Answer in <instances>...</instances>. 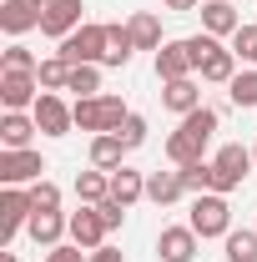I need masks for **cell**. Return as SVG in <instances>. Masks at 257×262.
Segmentation results:
<instances>
[{"instance_id":"cell-1","label":"cell","mask_w":257,"mask_h":262,"mask_svg":"<svg viewBox=\"0 0 257 262\" xmlns=\"http://www.w3.org/2000/svg\"><path fill=\"white\" fill-rule=\"evenodd\" d=\"M212 131H217V111L212 106H197L182 116V126L166 136V157L177 166H192V162H207V141H212Z\"/></svg>"},{"instance_id":"cell-2","label":"cell","mask_w":257,"mask_h":262,"mask_svg":"<svg viewBox=\"0 0 257 262\" xmlns=\"http://www.w3.org/2000/svg\"><path fill=\"white\" fill-rule=\"evenodd\" d=\"M187 46H192V61H197V71H202V81L232 86V76H237V56H232V46H222L217 35H207V31L187 35Z\"/></svg>"},{"instance_id":"cell-3","label":"cell","mask_w":257,"mask_h":262,"mask_svg":"<svg viewBox=\"0 0 257 262\" xmlns=\"http://www.w3.org/2000/svg\"><path fill=\"white\" fill-rule=\"evenodd\" d=\"M126 116H131V111L121 106V96H81V101H76V126L91 131V136H101V131H121Z\"/></svg>"},{"instance_id":"cell-4","label":"cell","mask_w":257,"mask_h":262,"mask_svg":"<svg viewBox=\"0 0 257 262\" xmlns=\"http://www.w3.org/2000/svg\"><path fill=\"white\" fill-rule=\"evenodd\" d=\"M187 227H192L202 242H207V237H227V232H232V207H227V196L222 192H202L192 202V222H187Z\"/></svg>"},{"instance_id":"cell-5","label":"cell","mask_w":257,"mask_h":262,"mask_svg":"<svg viewBox=\"0 0 257 262\" xmlns=\"http://www.w3.org/2000/svg\"><path fill=\"white\" fill-rule=\"evenodd\" d=\"M56 56H66L71 66H101V61H106V26H101V20H86L76 35L61 40Z\"/></svg>"},{"instance_id":"cell-6","label":"cell","mask_w":257,"mask_h":262,"mask_svg":"<svg viewBox=\"0 0 257 262\" xmlns=\"http://www.w3.org/2000/svg\"><path fill=\"white\" fill-rule=\"evenodd\" d=\"M252 166H257V157L247 151V146H237V141H232V146H222V151L212 157V192L227 196L232 187H242V177H247Z\"/></svg>"},{"instance_id":"cell-7","label":"cell","mask_w":257,"mask_h":262,"mask_svg":"<svg viewBox=\"0 0 257 262\" xmlns=\"http://www.w3.org/2000/svg\"><path fill=\"white\" fill-rule=\"evenodd\" d=\"M35 126H40V136H66V131L76 126V106H66L56 91H40V101L31 106Z\"/></svg>"},{"instance_id":"cell-8","label":"cell","mask_w":257,"mask_h":262,"mask_svg":"<svg viewBox=\"0 0 257 262\" xmlns=\"http://www.w3.org/2000/svg\"><path fill=\"white\" fill-rule=\"evenodd\" d=\"M0 101L5 111H26L40 101V76L35 71H0Z\"/></svg>"},{"instance_id":"cell-9","label":"cell","mask_w":257,"mask_h":262,"mask_svg":"<svg viewBox=\"0 0 257 262\" xmlns=\"http://www.w3.org/2000/svg\"><path fill=\"white\" fill-rule=\"evenodd\" d=\"M81 0H51L46 10H40V35H51V40H66V35H76L86 20H81Z\"/></svg>"},{"instance_id":"cell-10","label":"cell","mask_w":257,"mask_h":262,"mask_svg":"<svg viewBox=\"0 0 257 262\" xmlns=\"http://www.w3.org/2000/svg\"><path fill=\"white\" fill-rule=\"evenodd\" d=\"M31 212H35V202L31 192H20V187H5L0 192V242H10L15 232L31 222Z\"/></svg>"},{"instance_id":"cell-11","label":"cell","mask_w":257,"mask_h":262,"mask_svg":"<svg viewBox=\"0 0 257 262\" xmlns=\"http://www.w3.org/2000/svg\"><path fill=\"white\" fill-rule=\"evenodd\" d=\"M40 171H46V162H40V151H0V182L5 187H20V182H40Z\"/></svg>"},{"instance_id":"cell-12","label":"cell","mask_w":257,"mask_h":262,"mask_svg":"<svg viewBox=\"0 0 257 262\" xmlns=\"http://www.w3.org/2000/svg\"><path fill=\"white\" fill-rule=\"evenodd\" d=\"M106 222H101L96 207H81V212H71V242L76 247H86V252H96V247H106Z\"/></svg>"},{"instance_id":"cell-13","label":"cell","mask_w":257,"mask_h":262,"mask_svg":"<svg viewBox=\"0 0 257 262\" xmlns=\"http://www.w3.org/2000/svg\"><path fill=\"white\" fill-rule=\"evenodd\" d=\"M197 61H192V46L187 40H166L157 51V76L161 81H182V76H192Z\"/></svg>"},{"instance_id":"cell-14","label":"cell","mask_w":257,"mask_h":262,"mask_svg":"<svg viewBox=\"0 0 257 262\" xmlns=\"http://www.w3.org/2000/svg\"><path fill=\"white\" fill-rule=\"evenodd\" d=\"M157 257H161V262H192V257H197V232H192V227H161Z\"/></svg>"},{"instance_id":"cell-15","label":"cell","mask_w":257,"mask_h":262,"mask_svg":"<svg viewBox=\"0 0 257 262\" xmlns=\"http://www.w3.org/2000/svg\"><path fill=\"white\" fill-rule=\"evenodd\" d=\"M35 116H26V111H5V121H0V151H26L35 136Z\"/></svg>"},{"instance_id":"cell-16","label":"cell","mask_w":257,"mask_h":262,"mask_svg":"<svg viewBox=\"0 0 257 262\" xmlns=\"http://www.w3.org/2000/svg\"><path fill=\"white\" fill-rule=\"evenodd\" d=\"M202 31L217 35V40H222V35H237L242 31V15L232 10V0H207V5H202Z\"/></svg>"},{"instance_id":"cell-17","label":"cell","mask_w":257,"mask_h":262,"mask_svg":"<svg viewBox=\"0 0 257 262\" xmlns=\"http://www.w3.org/2000/svg\"><path fill=\"white\" fill-rule=\"evenodd\" d=\"M26 232H31V242H40V247H61V237L71 232V217H61V212H31Z\"/></svg>"},{"instance_id":"cell-18","label":"cell","mask_w":257,"mask_h":262,"mask_svg":"<svg viewBox=\"0 0 257 262\" xmlns=\"http://www.w3.org/2000/svg\"><path fill=\"white\" fill-rule=\"evenodd\" d=\"M0 26H5V35H26L40 26V5L35 0H5L0 5Z\"/></svg>"},{"instance_id":"cell-19","label":"cell","mask_w":257,"mask_h":262,"mask_svg":"<svg viewBox=\"0 0 257 262\" xmlns=\"http://www.w3.org/2000/svg\"><path fill=\"white\" fill-rule=\"evenodd\" d=\"M161 106H166V111H177V116L197 111V106H202L197 81H192V76H182V81H161Z\"/></svg>"},{"instance_id":"cell-20","label":"cell","mask_w":257,"mask_h":262,"mask_svg":"<svg viewBox=\"0 0 257 262\" xmlns=\"http://www.w3.org/2000/svg\"><path fill=\"white\" fill-rule=\"evenodd\" d=\"M121 157H126V146H121L116 131L91 136V166H101V171H121Z\"/></svg>"},{"instance_id":"cell-21","label":"cell","mask_w":257,"mask_h":262,"mask_svg":"<svg viewBox=\"0 0 257 262\" xmlns=\"http://www.w3.org/2000/svg\"><path fill=\"white\" fill-rule=\"evenodd\" d=\"M126 31H131V40H136V51H161V46H166V40H161V20L152 10H136L126 20Z\"/></svg>"},{"instance_id":"cell-22","label":"cell","mask_w":257,"mask_h":262,"mask_svg":"<svg viewBox=\"0 0 257 262\" xmlns=\"http://www.w3.org/2000/svg\"><path fill=\"white\" fill-rule=\"evenodd\" d=\"M76 196H81V207H96V202H106V196H111V171H101V166L81 171V177H76Z\"/></svg>"},{"instance_id":"cell-23","label":"cell","mask_w":257,"mask_h":262,"mask_svg":"<svg viewBox=\"0 0 257 262\" xmlns=\"http://www.w3.org/2000/svg\"><path fill=\"white\" fill-rule=\"evenodd\" d=\"M182 192H187L182 171H152V177H146V196H152L157 207H172V202H177Z\"/></svg>"},{"instance_id":"cell-24","label":"cell","mask_w":257,"mask_h":262,"mask_svg":"<svg viewBox=\"0 0 257 262\" xmlns=\"http://www.w3.org/2000/svg\"><path fill=\"white\" fill-rule=\"evenodd\" d=\"M111 196H116L121 207H131V202H141V196H146V177H141V171H131V166H121V171H111Z\"/></svg>"},{"instance_id":"cell-25","label":"cell","mask_w":257,"mask_h":262,"mask_svg":"<svg viewBox=\"0 0 257 262\" xmlns=\"http://www.w3.org/2000/svg\"><path fill=\"white\" fill-rule=\"evenodd\" d=\"M131 51H136V40H131L126 26H106V61L101 66H126Z\"/></svg>"},{"instance_id":"cell-26","label":"cell","mask_w":257,"mask_h":262,"mask_svg":"<svg viewBox=\"0 0 257 262\" xmlns=\"http://www.w3.org/2000/svg\"><path fill=\"white\" fill-rule=\"evenodd\" d=\"M40 91H66V81H71V61L66 56H51V61H40Z\"/></svg>"},{"instance_id":"cell-27","label":"cell","mask_w":257,"mask_h":262,"mask_svg":"<svg viewBox=\"0 0 257 262\" xmlns=\"http://www.w3.org/2000/svg\"><path fill=\"white\" fill-rule=\"evenodd\" d=\"M227 96H232V106H242V111H252V106H257V71H242V76H232V86H227Z\"/></svg>"},{"instance_id":"cell-28","label":"cell","mask_w":257,"mask_h":262,"mask_svg":"<svg viewBox=\"0 0 257 262\" xmlns=\"http://www.w3.org/2000/svg\"><path fill=\"white\" fill-rule=\"evenodd\" d=\"M227 262H257V232H227Z\"/></svg>"},{"instance_id":"cell-29","label":"cell","mask_w":257,"mask_h":262,"mask_svg":"<svg viewBox=\"0 0 257 262\" xmlns=\"http://www.w3.org/2000/svg\"><path fill=\"white\" fill-rule=\"evenodd\" d=\"M66 91H81V96H101V71L96 66H71V81Z\"/></svg>"},{"instance_id":"cell-30","label":"cell","mask_w":257,"mask_h":262,"mask_svg":"<svg viewBox=\"0 0 257 262\" xmlns=\"http://www.w3.org/2000/svg\"><path fill=\"white\" fill-rule=\"evenodd\" d=\"M182 171V182H187V192H212V162H192V166H177Z\"/></svg>"},{"instance_id":"cell-31","label":"cell","mask_w":257,"mask_h":262,"mask_svg":"<svg viewBox=\"0 0 257 262\" xmlns=\"http://www.w3.org/2000/svg\"><path fill=\"white\" fill-rule=\"evenodd\" d=\"M31 202H35V212H61V187L40 177V182L31 187Z\"/></svg>"},{"instance_id":"cell-32","label":"cell","mask_w":257,"mask_h":262,"mask_svg":"<svg viewBox=\"0 0 257 262\" xmlns=\"http://www.w3.org/2000/svg\"><path fill=\"white\" fill-rule=\"evenodd\" d=\"M116 136H121V146H126V151H136V146L146 141V116H136V111H131L126 121H121V131H116Z\"/></svg>"},{"instance_id":"cell-33","label":"cell","mask_w":257,"mask_h":262,"mask_svg":"<svg viewBox=\"0 0 257 262\" xmlns=\"http://www.w3.org/2000/svg\"><path fill=\"white\" fill-rule=\"evenodd\" d=\"M232 56L237 61H257V26H242L232 35Z\"/></svg>"},{"instance_id":"cell-34","label":"cell","mask_w":257,"mask_h":262,"mask_svg":"<svg viewBox=\"0 0 257 262\" xmlns=\"http://www.w3.org/2000/svg\"><path fill=\"white\" fill-rule=\"evenodd\" d=\"M0 71H40V61H35L26 46H5V66Z\"/></svg>"},{"instance_id":"cell-35","label":"cell","mask_w":257,"mask_h":262,"mask_svg":"<svg viewBox=\"0 0 257 262\" xmlns=\"http://www.w3.org/2000/svg\"><path fill=\"white\" fill-rule=\"evenodd\" d=\"M96 212H101V222H106V227H111V232H116V227H121V222H126V207H121L116 196H106V202H96Z\"/></svg>"},{"instance_id":"cell-36","label":"cell","mask_w":257,"mask_h":262,"mask_svg":"<svg viewBox=\"0 0 257 262\" xmlns=\"http://www.w3.org/2000/svg\"><path fill=\"white\" fill-rule=\"evenodd\" d=\"M46 262H86V247H51Z\"/></svg>"},{"instance_id":"cell-37","label":"cell","mask_w":257,"mask_h":262,"mask_svg":"<svg viewBox=\"0 0 257 262\" xmlns=\"http://www.w3.org/2000/svg\"><path fill=\"white\" fill-rule=\"evenodd\" d=\"M91 262H121V247H96Z\"/></svg>"},{"instance_id":"cell-38","label":"cell","mask_w":257,"mask_h":262,"mask_svg":"<svg viewBox=\"0 0 257 262\" xmlns=\"http://www.w3.org/2000/svg\"><path fill=\"white\" fill-rule=\"evenodd\" d=\"M166 10H192V5H202V0H161Z\"/></svg>"},{"instance_id":"cell-39","label":"cell","mask_w":257,"mask_h":262,"mask_svg":"<svg viewBox=\"0 0 257 262\" xmlns=\"http://www.w3.org/2000/svg\"><path fill=\"white\" fill-rule=\"evenodd\" d=\"M0 262H15V252H0Z\"/></svg>"},{"instance_id":"cell-40","label":"cell","mask_w":257,"mask_h":262,"mask_svg":"<svg viewBox=\"0 0 257 262\" xmlns=\"http://www.w3.org/2000/svg\"><path fill=\"white\" fill-rule=\"evenodd\" d=\"M35 5H40V10H46V5H51V0H35Z\"/></svg>"},{"instance_id":"cell-41","label":"cell","mask_w":257,"mask_h":262,"mask_svg":"<svg viewBox=\"0 0 257 262\" xmlns=\"http://www.w3.org/2000/svg\"><path fill=\"white\" fill-rule=\"evenodd\" d=\"M252 157H257V146H252Z\"/></svg>"}]
</instances>
